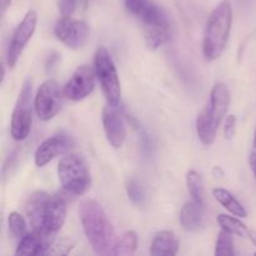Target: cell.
<instances>
[{
	"label": "cell",
	"mask_w": 256,
	"mask_h": 256,
	"mask_svg": "<svg viewBox=\"0 0 256 256\" xmlns=\"http://www.w3.org/2000/svg\"><path fill=\"white\" fill-rule=\"evenodd\" d=\"M79 216L90 246L98 255H112L115 232L104 208L92 199L80 202Z\"/></svg>",
	"instance_id": "cell-1"
},
{
	"label": "cell",
	"mask_w": 256,
	"mask_h": 256,
	"mask_svg": "<svg viewBox=\"0 0 256 256\" xmlns=\"http://www.w3.org/2000/svg\"><path fill=\"white\" fill-rule=\"evenodd\" d=\"M126 10L142 25L144 40L150 50H156L170 39L166 15L152 0H125Z\"/></svg>",
	"instance_id": "cell-2"
},
{
	"label": "cell",
	"mask_w": 256,
	"mask_h": 256,
	"mask_svg": "<svg viewBox=\"0 0 256 256\" xmlns=\"http://www.w3.org/2000/svg\"><path fill=\"white\" fill-rule=\"evenodd\" d=\"M232 25V6L229 0H222L212 12L205 25L202 54L206 60H215L224 52L229 42Z\"/></svg>",
	"instance_id": "cell-3"
},
{
	"label": "cell",
	"mask_w": 256,
	"mask_h": 256,
	"mask_svg": "<svg viewBox=\"0 0 256 256\" xmlns=\"http://www.w3.org/2000/svg\"><path fill=\"white\" fill-rule=\"evenodd\" d=\"M229 89L224 82L214 85L209 102L196 119V134L204 145H212L216 138L218 130L230 106Z\"/></svg>",
	"instance_id": "cell-4"
},
{
	"label": "cell",
	"mask_w": 256,
	"mask_h": 256,
	"mask_svg": "<svg viewBox=\"0 0 256 256\" xmlns=\"http://www.w3.org/2000/svg\"><path fill=\"white\" fill-rule=\"evenodd\" d=\"M58 176L62 189L70 195L82 196L92 188V175L84 158L79 154H66L60 159Z\"/></svg>",
	"instance_id": "cell-5"
},
{
	"label": "cell",
	"mask_w": 256,
	"mask_h": 256,
	"mask_svg": "<svg viewBox=\"0 0 256 256\" xmlns=\"http://www.w3.org/2000/svg\"><path fill=\"white\" fill-rule=\"evenodd\" d=\"M94 68L108 104L119 105L122 99V86L119 75L112 55L105 46H99L95 52Z\"/></svg>",
	"instance_id": "cell-6"
},
{
	"label": "cell",
	"mask_w": 256,
	"mask_h": 256,
	"mask_svg": "<svg viewBox=\"0 0 256 256\" xmlns=\"http://www.w3.org/2000/svg\"><path fill=\"white\" fill-rule=\"evenodd\" d=\"M32 80L28 79L20 90L19 98L12 115L10 132L12 139L18 142L26 139L32 129Z\"/></svg>",
	"instance_id": "cell-7"
},
{
	"label": "cell",
	"mask_w": 256,
	"mask_h": 256,
	"mask_svg": "<svg viewBox=\"0 0 256 256\" xmlns=\"http://www.w3.org/2000/svg\"><path fill=\"white\" fill-rule=\"evenodd\" d=\"M64 92L55 80L48 79L38 89L34 98V109L42 122L52 120L60 112Z\"/></svg>",
	"instance_id": "cell-8"
},
{
	"label": "cell",
	"mask_w": 256,
	"mask_h": 256,
	"mask_svg": "<svg viewBox=\"0 0 256 256\" xmlns=\"http://www.w3.org/2000/svg\"><path fill=\"white\" fill-rule=\"evenodd\" d=\"M38 25V14L34 10H29L22 18L20 24L12 32V36L10 39L9 46L6 52V62L9 68H14L19 60L20 55L24 52L25 46L34 35Z\"/></svg>",
	"instance_id": "cell-9"
},
{
	"label": "cell",
	"mask_w": 256,
	"mask_h": 256,
	"mask_svg": "<svg viewBox=\"0 0 256 256\" xmlns=\"http://www.w3.org/2000/svg\"><path fill=\"white\" fill-rule=\"evenodd\" d=\"M54 32L58 39L70 49H82L89 39V28L82 20L62 16L56 22Z\"/></svg>",
	"instance_id": "cell-10"
},
{
	"label": "cell",
	"mask_w": 256,
	"mask_h": 256,
	"mask_svg": "<svg viewBox=\"0 0 256 256\" xmlns=\"http://www.w3.org/2000/svg\"><path fill=\"white\" fill-rule=\"evenodd\" d=\"M95 68L92 65H80L75 69L70 79L62 88L64 96L72 102H80L92 92L95 88Z\"/></svg>",
	"instance_id": "cell-11"
},
{
	"label": "cell",
	"mask_w": 256,
	"mask_h": 256,
	"mask_svg": "<svg viewBox=\"0 0 256 256\" xmlns=\"http://www.w3.org/2000/svg\"><path fill=\"white\" fill-rule=\"evenodd\" d=\"M72 145H74V140L72 139L70 135L56 134L48 138L38 146L36 152H35V165L39 168L45 166L52 159L69 152Z\"/></svg>",
	"instance_id": "cell-12"
},
{
	"label": "cell",
	"mask_w": 256,
	"mask_h": 256,
	"mask_svg": "<svg viewBox=\"0 0 256 256\" xmlns=\"http://www.w3.org/2000/svg\"><path fill=\"white\" fill-rule=\"evenodd\" d=\"M118 106L119 105L108 104L106 106H104L102 114V126H104L106 139L109 144L115 149L122 148L126 139V128H125L124 119H122Z\"/></svg>",
	"instance_id": "cell-13"
},
{
	"label": "cell",
	"mask_w": 256,
	"mask_h": 256,
	"mask_svg": "<svg viewBox=\"0 0 256 256\" xmlns=\"http://www.w3.org/2000/svg\"><path fill=\"white\" fill-rule=\"evenodd\" d=\"M55 235L46 232L44 229L32 230V232H26L20 239L18 244L16 255H44L48 254L50 245L55 239Z\"/></svg>",
	"instance_id": "cell-14"
},
{
	"label": "cell",
	"mask_w": 256,
	"mask_h": 256,
	"mask_svg": "<svg viewBox=\"0 0 256 256\" xmlns=\"http://www.w3.org/2000/svg\"><path fill=\"white\" fill-rule=\"evenodd\" d=\"M66 202L60 195H54L50 196L49 202L46 205V212H45L44 218V228L42 229L52 234H56L60 232L66 220Z\"/></svg>",
	"instance_id": "cell-15"
},
{
	"label": "cell",
	"mask_w": 256,
	"mask_h": 256,
	"mask_svg": "<svg viewBox=\"0 0 256 256\" xmlns=\"http://www.w3.org/2000/svg\"><path fill=\"white\" fill-rule=\"evenodd\" d=\"M50 196L45 192H35L28 199L25 204V214L32 230H40L44 228V218L46 205Z\"/></svg>",
	"instance_id": "cell-16"
},
{
	"label": "cell",
	"mask_w": 256,
	"mask_h": 256,
	"mask_svg": "<svg viewBox=\"0 0 256 256\" xmlns=\"http://www.w3.org/2000/svg\"><path fill=\"white\" fill-rule=\"evenodd\" d=\"M180 222L186 232H196L204 222V202L196 200L185 202L180 212Z\"/></svg>",
	"instance_id": "cell-17"
},
{
	"label": "cell",
	"mask_w": 256,
	"mask_h": 256,
	"mask_svg": "<svg viewBox=\"0 0 256 256\" xmlns=\"http://www.w3.org/2000/svg\"><path fill=\"white\" fill-rule=\"evenodd\" d=\"M179 252V242L172 232L165 230L155 235L150 254L152 256H174Z\"/></svg>",
	"instance_id": "cell-18"
},
{
	"label": "cell",
	"mask_w": 256,
	"mask_h": 256,
	"mask_svg": "<svg viewBox=\"0 0 256 256\" xmlns=\"http://www.w3.org/2000/svg\"><path fill=\"white\" fill-rule=\"evenodd\" d=\"M212 196L215 198L219 204H222L224 206V209H226L230 214H232L234 216L238 218H246L248 212L244 206H242V202L234 196L230 192H228L226 189H222V188H215L212 190Z\"/></svg>",
	"instance_id": "cell-19"
},
{
	"label": "cell",
	"mask_w": 256,
	"mask_h": 256,
	"mask_svg": "<svg viewBox=\"0 0 256 256\" xmlns=\"http://www.w3.org/2000/svg\"><path fill=\"white\" fill-rule=\"evenodd\" d=\"M218 224L222 226V230L230 232L232 235H236V236H248L249 234V229H248L246 225L242 222H240V219L234 216H230L226 214H220L216 218Z\"/></svg>",
	"instance_id": "cell-20"
},
{
	"label": "cell",
	"mask_w": 256,
	"mask_h": 256,
	"mask_svg": "<svg viewBox=\"0 0 256 256\" xmlns=\"http://www.w3.org/2000/svg\"><path fill=\"white\" fill-rule=\"evenodd\" d=\"M138 248V235L135 232H125L115 242L112 255H134Z\"/></svg>",
	"instance_id": "cell-21"
},
{
	"label": "cell",
	"mask_w": 256,
	"mask_h": 256,
	"mask_svg": "<svg viewBox=\"0 0 256 256\" xmlns=\"http://www.w3.org/2000/svg\"><path fill=\"white\" fill-rule=\"evenodd\" d=\"M186 186L192 200L204 202V182L202 175L195 170H189L186 174Z\"/></svg>",
	"instance_id": "cell-22"
},
{
	"label": "cell",
	"mask_w": 256,
	"mask_h": 256,
	"mask_svg": "<svg viewBox=\"0 0 256 256\" xmlns=\"http://www.w3.org/2000/svg\"><path fill=\"white\" fill-rule=\"evenodd\" d=\"M234 254V242H232V234L222 229V232L218 235L216 246H215V255L232 256Z\"/></svg>",
	"instance_id": "cell-23"
},
{
	"label": "cell",
	"mask_w": 256,
	"mask_h": 256,
	"mask_svg": "<svg viewBox=\"0 0 256 256\" xmlns=\"http://www.w3.org/2000/svg\"><path fill=\"white\" fill-rule=\"evenodd\" d=\"M8 224H9V230L14 238H19L22 239L25 234H26V222H25L24 216L20 212H12L9 214V219H8Z\"/></svg>",
	"instance_id": "cell-24"
},
{
	"label": "cell",
	"mask_w": 256,
	"mask_h": 256,
	"mask_svg": "<svg viewBox=\"0 0 256 256\" xmlns=\"http://www.w3.org/2000/svg\"><path fill=\"white\" fill-rule=\"evenodd\" d=\"M126 192L129 199L135 205L142 206V205L145 204V199H146L145 190L136 179H132L126 182Z\"/></svg>",
	"instance_id": "cell-25"
},
{
	"label": "cell",
	"mask_w": 256,
	"mask_h": 256,
	"mask_svg": "<svg viewBox=\"0 0 256 256\" xmlns=\"http://www.w3.org/2000/svg\"><path fill=\"white\" fill-rule=\"evenodd\" d=\"M89 0H59V9L62 16H72L76 10H85Z\"/></svg>",
	"instance_id": "cell-26"
},
{
	"label": "cell",
	"mask_w": 256,
	"mask_h": 256,
	"mask_svg": "<svg viewBox=\"0 0 256 256\" xmlns=\"http://www.w3.org/2000/svg\"><path fill=\"white\" fill-rule=\"evenodd\" d=\"M74 248V242L68 238H62L59 240H55L52 242V244L50 245L49 250H48V254L50 255H66L69 254L70 250Z\"/></svg>",
	"instance_id": "cell-27"
},
{
	"label": "cell",
	"mask_w": 256,
	"mask_h": 256,
	"mask_svg": "<svg viewBox=\"0 0 256 256\" xmlns=\"http://www.w3.org/2000/svg\"><path fill=\"white\" fill-rule=\"evenodd\" d=\"M235 128H236V116L235 115H229L225 120V126H224V135L226 139L234 136L235 134Z\"/></svg>",
	"instance_id": "cell-28"
},
{
	"label": "cell",
	"mask_w": 256,
	"mask_h": 256,
	"mask_svg": "<svg viewBox=\"0 0 256 256\" xmlns=\"http://www.w3.org/2000/svg\"><path fill=\"white\" fill-rule=\"evenodd\" d=\"M249 165H250V168H252V174H254V176L256 179V152H255V150H254V152H250Z\"/></svg>",
	"instance_id": "cell-29"
},
{
	"label": "cell",
	"mask_w": 256,
	"mask_h": 256,
	"mask_svg": "<svg viewBox=\"0 0 256 256\" xmlns=\"http://www.w3.org/2000/svg\"><path fill=\"white\" fill-rule=\"evenodd\" d=\"M10 5H12V0H0V12H2V15H4L6 12Z\"/></svg>",
	"instance_id": "cell-30"
},
{
	"label": "cell",
	"mask_w": 256,
	"mask_h": 256,
	"mask_svg": "<svg viewBox=\"0 0 256 256\" xmlns=\"http://www.w3.org/2000/svg\"><path fill=\"white\" fill-rule=\"evenodd\" d=\"M248 238L252 242V244L256 246V230H249V234H248Z\"/></svg>",
	"instance_id": "cell-31"
},
{
	"label": "cell",
	"mask_w": 256,
	"mask_h": 256,
	"mask_svg": "<svg viewBox=\"0 0 256 256\" xmlns=\"http://www.w3.org/2000/svg\"><path fill=\"white\" fill-rule=\"evenodd\" d=\"M4 78H5V69L4 66H2V82H4Z\"/></svg>",
	"instance_id": "cell-32"
},
{
	"label": "cell",
	"mask_w": 256,
	"mask_h": 256,
	"mask_svg": "<svg viewBox=\"0 0 256 256\" xmlns=\"http://www.w3.org/2000/svg\"><path fill=\"white\" fill-rule=\"evenodd\" d=\"M252 145H254V149L256 150V128H255V132H254V142H252Z\"/></svg>",
	"instance_id": "cell-33"
}]
</instances>
